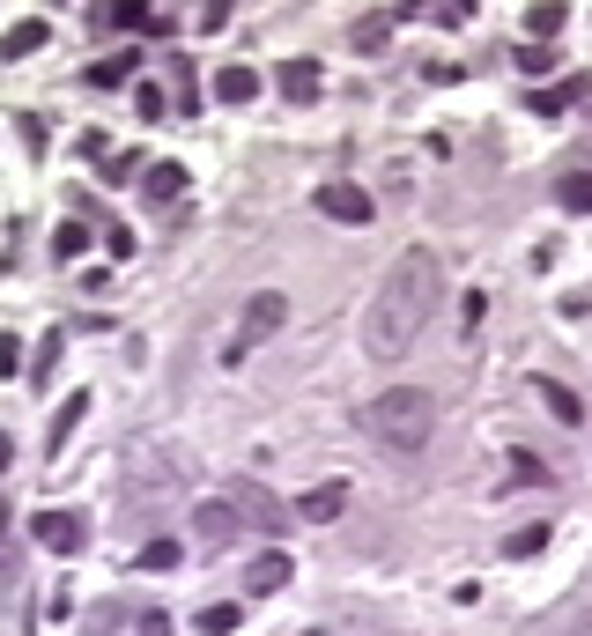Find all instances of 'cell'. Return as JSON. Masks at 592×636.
Returning a JSON list of instances; mask_svg holds the SVG:
<instances>
[{"label": "cell", "instance_id": "7402d4cb", "mask_svg": "<svg viewBox=\"0 0 592 636\" xmlns=\"http://www.w3.org/2000/svg\"><path fill=\"white\" fill-rule=\"evenodd\" d=\"M171 97H178V112H200V74H193V60H171Z\"/></svg>", "mask_w": 592, "mask_h": 636}, {"label": "cell", "instance_id": "484cf974", "mask_svg": "<svg viewBox=\"0 0 592 636\" xmlns=\"http://www.w3.org/2000/svg\"><path fill=\"white\" fill-rule=\"evenodd\" d=\"M548 548V526L533 518V526H518V533H504V555H541Z\"/></svg>", "mask_w": 592, "mask_h": 636}, {"label": "cell", "instance_id": "8d00e7d4", "mask_svg": "<svg viewBox=\"0 0 592 636\" xmlns=\"http://www.w3.org/2000/svg\"><path fill=\"white\" fill-rule=\"evenodd\" d=\"M0 533H8V511H0Z\"/></svg>", "mask_w": 592, "mask_h": 636}, {"label": "cell", "instance_id": "f1b7e54d", "mask_svg": "<svg viewBox=\"0 0 592 636\" xmlns=\"http://www.w3.org/2000/svg\"><path fill=\"white\" fill-rule=\"evenodd\" d=\"M134 563H141V570H171V563H178V540H148Z\"/></svg>", "mask_w": 592, "mask_h": 636}, {"label": "cell", "instance_id": "4fadbf2b", "mask_svg": "<svg viewBox=\"0 0 592 636\" xmlns=\"http://www.w3.org/2000/svg\"><path fill=\"white\" fill-rule=\"evenodd\" d=\"M141 193L156 200V208L186 200V163H148V171H141Z\"/></svg>", "mask_w": 592, "mask_h": 636}, {"label": "cell", "instance_id": "1f68e13d", "mask_svg": "<svg viewBox=\"0 0 592 636\" xmlns=\"http://www.w3.org/2000/svg\"><path fill=\"white\" fill-rule=\"evenodd\" d=\"M134 112H141V119H163L171 97H163V89H134Z\"/></svg>", "mask_w": 592, "mask_h": 636}, {"label": "cell", "instance_id": "cb8c5ba5", "mask_svg": "<svg viewBox=\"0 0 592 636\" xmlns=\"http://www.w3.org/2000/svg\"><path fill=\"white\" fill-rule=\"evenodd\" d=\"M60 348H67L60 333H45V341H38V363H30V385H38V392L52 385V370H60Z\"/></svg>", "mask_w": 592, "mask_h": 636}, {"label": "cell", "instance_id": "44dd1931", "mask_svg": "<svg viewBox=\"0 0 592 636\" xmlns=\"http://www.w3.org/2000/svg\"><path fill=\"white\" fill-rule=\"evenodd\" d=\"M215 97L222 104H252V97H260V74H252V67H222L215 74Z\"/></svg>", "mask_w": 592, "mask_h": 636}, {"label": "cell", "instance_id": "836d02e7", "mask_svg": "<svg viewBox=\"0 0 592 636\" xmlns=\"http://www.w3.org/2000/svg\"><path fill=\"white\" fill-rule=\"evenodd\" d=\"M104 245H112V259H134V230H119V222H112V230H104Z\"/></svg>", "mask_w": 592, "mask_h": 636}, {"label": "cell", "instance_id": "d6986e66", "mask_svg": "<svg viewBox=\"0 0 592 636\" xmlns=\"http://www.w3.org/2000/svg\"><path fill=\"white\" fill-rule=\"evenodd\" d=\"M45 38H52V30L38 23V15H30V23H15V30H8V38H0V60H30V52L45 45Z\"/></svg>", "mask_w": 592, "mask_h": 636}, {"label": "cell", "instance_id": "ffe728a7", "mask_svg": "<svg viewBox=\"0 0 592 636\" xmlns=\"http://www.w3.org/2000/svg\"><path fill=\"white\" fill-rule=\"evenodd\" d=\"M141 171H148V156H141V148H119V156H104V163H97L104 186H134Z\"/></svg>", "mask_w": 592, "mask_h": 636}, {"label": "cell", "instance_id": "83f0119b", "mask_svg": "<svg viewBox=\"0 0 592 636\" xmlns=\"http://www.w3.org/2000/svg\"><path fill=\"white\" fill-rule=\"evenodd\" d=\"M193 629H200V636H230V629H237V607H200Z\"/></svg>", "mask_w": 592, "mask_h": 636}, {"label": "cell", "instance_id": "5bb4252c", "mask_svg": "<svg viewBox=\"0 0 592 636\" xmlns=\"http://www.w3.org/2000/svg\"><path fill=\"white\" fill-rule=\"evenodd\" d=\"M533 392L548 400V415H556V422H570V430L585 422V400H578V392H570L563 378H533Z\"/></svg>", "mask_w": 592, "mask_h": 636}, {"label": "cell", "instance_id": "9a60e30c", "mask_svg": "<svg viewBox=\"0 0 592 636\" xmlns=\"http://www.w3.org/2000/svg\"><path fill=\"white\" fill-rule=\"evenodd\" d=\"M82 415H89V392H74L67 407H60V415H52V430H45V452H52V459H60V452H67V437H74V430H82Z\"/></svg>", "mask_w": 592, "mask_h": 636}, {"label": "cell", "instance_id": "277c9868", "mask_svg": "<svg viewBox=\"0 0 592 636\" xmlns=\"http://www.w3.org/2000/svg\"><path fill=\"white\" fill-rule=\"evenodd\" d=\"M222 504L245 518V526H260V533H282V526H289V504H282L274 489H260V481H230V496H222Z\"/></svg>", "mask_w": 592, "mask_h": 636}, {"label": "cell", "instance_id": "5b68a950", "mask_svg": "<svg viewBox=\"0 0 592 636\" xmlns=\"http://www.w3.org/2000/svg\"><path fill=\"white\" fill-rule=\"evenodd\" d=\"M311 200H319V215L348 222V230H363V222H370V193H363V186H348V178H326Z\"/></svg>", "mask_w": 592, "mask_h": 636}, {"label": "cell", "instance_id": "9c48e42d", "mask_svg": "<svg viewBox=\"0 0 592 636\" xmlns=\"http://www.w3.org/2000/svg\"><path fill=\"white\" fill-rule=\"evenodd\" d=\"M237 526H245V518L230 511L222 496H215V504H200V511H193V533H200V548H208V555H215V548H230V540H237Z\"/></svg>", "mask_w": 592, "mask_h": 636}, {"label": "cell", "instance_id": "7c38bea8", "mask_svg": "<svg viewBox=\"0 0 592 636\" xmlns=\"http://www.w3.org/2000/svg\"><path fill=\"white\" fill-rule=\"evenodd\" d=\"M104 23H119V30H134V38H171L178 30V15H163V8H104Z\"/></svg>", "mask_w": 592, "mask_h": 636}, {"label": "cell", "instance_id": "2e32d148", "mask_svg": "<svg viewBox=\"0 0 592 636\" xmlns=\"http://www.w3.org/2000/svg\"><path fill=\"white\" fill-rule=\"evenodd\" d=\"M289 585V555H260V563L245 570V592L252 600H267V592H282Z\"/></svg>", "mask_w": 592, "mask_h": 636}, {"label": "cell", "instance_id": "3957f363", "mask_svg": "<svg viewBox=\"0 0 592 636\" xmlns=\"http://www.w3.org/2000/svg\"><path fill=\"white\" fill-rule=\"evenodd\" d=\"M282 318H289V296H282V289H260V296H252L245 318H237V341H230V363H237L245 348L274 341V326H282Z\"/></svg>", "mask_w": 592, "mask_h": 636}, {"label": "cell", "instance_id": "30bf717a", "mask_svg": "<svg viewBox=\"0 0 592 636\" xmlns=\"http://www.w3.org/2000/svg\"><path fill=\"white\" fill-rule=\"evenodd\" d=\"M274 89H282V97L289 104H311L326 89V74H319V60H282V67H274Z\"/></svg>", "mask_w": 592, "mask_h": 636}, {"label": "cell", "instance_id": "f546056e", "mask_svg": "<svg viewBox=\"0 0 592 636\" xmlns=\"http://www.w3.org/2000/svg\"><path fill=\"white\" fill-rule=\"evenodd\" d=\"M511 60L526 74H548V60H556V45H511Z\"/></svg>", "mask_w": 592, "mask_h": 636}, {"label": "cell", "instance_id": "ac0fdd59", "mask_svg": "<svg viewBox=\"0 0 592 636\" xmlns=\"http://www.w3.org/2000/svg\"><path fill=\"white\" fill-rule=\"evenodd\" d=\"M385 38H393V8H385V15H363V23H348V45H356V52H385Z\"/></svg>", "mask_w": 592, "mask_h": 636}, {"label": "cell", "instance_id": "52a82bcc", "mask_svg": "<svg viewBox=\"0 0 592 636\" xmlns=\"http://www.w3.org/2000/svg\"><path fill=\"white\" fill-rule=\"evenodd\" d=\"M38 540H45L52 555H82L89 526H82V511H38Z\"/></svg>", "mask_w": 592, "mask_h": 636}, {"label": "cell", "instance_id": "d590c367", "mask_svg": "<svg viewBox=\"0 0 592 636\" xmlns=\"http://www.w3.org/2000/svg\"><path fill=\"white\" fill-rule=\"evenodd\" d=\"M578 636H592V614H585V622H578Z\"/></svg>", "mask_w": 592, "mask_h": 636}, {"label": "cell", "instance_id": "d6a6232c", "mask_svg": "<svg viewBox=\"0 0 592 636\" xmlns=\"http://www.w3.org/2000/svg\"><path fill=\"white\" fill-rule=\"evenodd\" d=\"M15 370H23V341H15V333H0V378H15Z\"/></svg>", "mask_w": 592, "mask_h": 636}, {"label": "cell", "instance_id": "4dcf8cb0", "mask_svg": "<svg viewBox=\"0 0 592 636\" xmlns=\"http://www.w3.org/2000/svg\"><path fill=\"white\" fill-rule=\"evenodd\" d=\"M518 481H548V466L533 459V452H511V489H518Z\"/></svg>", "mask_w": 592, "mask_h": 636}, {"label": "cell", "instance_id": "7a4b0ae2", "mask_svg": "<svg viewBox=\"0 0 592 636\" xmlns=\"http://www.w3.org/2000/svg\"><path fill=\"white\" fill-rule=\"evenodd\" d=\"M363 430L385 444V452L415 459L422 444H430V430H437V400L422 385H393V392H378V400H363Z\"/></svg>", "mask_w": 592, "mask_h": 636}, {"label": "cell", "instance_id": "603a6c76", "mask_svg": "<svg viewBox=\"0 0 592 636\" xmlns=\"http://www.w3.org/2000/svg\"><path fill=\"white\" fill-rule=\"evenodd\" d=\"M556 200H563L570 215H592V171H570L563 186H556Z\"/></svg>", "mask_w": 592, "mask_h": 636}, {"label": "cell", "instance_id": "ba28073f", "mask_svg": "<svg viewBox=\"0 0 592 636\" xmlns=\"http://www.w3.org/2000/svg\"><path fill=\"white\" fill-rule=\"evenodd\" d=\"M341 511H348V481H319V489L296 496V511H289V518H304V526H334Z\"/></svg>", "mask_w": 592, "mask_h": 636}, {"label": "cell", "instance_id": "6da1fadb", "mask_svg": "<svg viewBox=\"0 0 592 636\" xmlns=\"http://www.w3.org/2000/svg\"><path fill=\"white\" fill-rule=\"evenodd\" d=\"M437 296H444V267L437 252H400L393 274L378 282V296H370V318H363V348L378 356V363H400L408 348H415V333L437 318Z\"/></svg>", "mask_w": 592, "mask_h": 636}, {"label": "cell", "instance_id": "d4e9b609", "mask_svg": "<svg viewBox=\"0 0 592 636\" xmlns=\"http://www.w3.org/2000/svg\"><path fill=\"white\" fill-rule=\"evenodd\" d=\"M556 30H563V8L548 0V8H533V15H526V45H548Z\"/></svg>", "mask_w": 592, "mask_h": 636}, {"label": "cell", "instance_id": "4316f807", "mask_svg": "<svg viewBox=\"0 0 592 636\" xmlns=\"http://www.w3.org/2000/svg\"><path fill=\"white\" fill-rule=\"evenodd\" d=\"M89 252V230L82 222H60V237H52V259H82Z\"/></svg>", "mask_w": 592, "mask_h": 636}, {"label": "cell", "instance_id": "e575fe53", "mask_svg": "<svg viewBox=\"0 0 592 636\" xmlns=\"http://www.w3.org/2000/svg\"><path fill=\"white\" fill-rule=\"evenodd\" d=\"M8 459H15V437H8V430H0V474H8Z\"/></svg>", "mask_w": 592, "mask_h": 636}, {"label": "cell", "instance_id": "e0dca14e", "mask_svg": "<svg viewBox=\"0 0 592 636\" xmlns=\"http://www.w3.org/2000/svg\"><path fill=\"white\" fill-rule=\"evenodd\" d=\"M134 67H141V52H112V60H97V67H89V89H119V82H134Z\"/></svg>", "mask_w": 592, "mask_h": 636}, {"label": "cell", "instance_id": "8992f818", "mask_svg": "<svg viewBox=\"0 0 592 636\" xmlns=\"http://www.w3.org/2000/svg\"><path fill=\"white\" fill-rule=\"evenodd\" d=\"M89 629H97V636H119V629L171 636V614H156V607H97V614H89Z\"/></svg>", "mask_w": 592, "mask_h": 636}, {"label": "cell", "instance_id": "8fae6325", "mask_svg": "<svg viewBox=\"0 0 592 636\" xmlns=\"http://www.w3.org/2000/svg\"><path fill=\"white\" fill-rule=\"evenodd\" d=\"M585 97H592V74H570V82H556V89H533L526 104H533V119H563L570 104H585Z\"/></svg>", "mask_w": 592, "mask_h": 636}]
</instances>
